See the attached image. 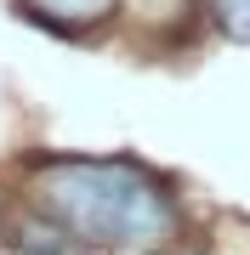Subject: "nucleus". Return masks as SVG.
<instances>
[{"instance_id":"nucleus-3","label":"nucleus","mask_w":250,"mask_h":255,"mask_svg":"<svg viewBox=\"0 0 250 255\" xmlns=\"http://www.w3.org/2000/svg\"><path fill=\"white\" fill-rule=\"evenodd\" d=\"M211 11H216V23H222L233 40L250 46V0H211Z\"/></svg>"},{"instance_id":"nucleus-2","label":"nucleus","mask_w":250,"mask_h":255,"mask_svg":"<svg viewBox=\"0 0 250 255\" xmlns=\"http://www.w3.org/2000/svg\"><path fill=\"white\" fill-rule=\"evenodd\" d=\"M34 17H51V23H68V28H80V23H102L114 11V0H23Z\"/></svg>"},{"instance_id":"nucleus-1","label":"nucleus","mask_w":250,"mask_h":255,"mask_svg":"<svg viewBox=\"0 0 250 255\" xmlns=\"http://www.w3.org/2000/svg\"><path fill=\"white\" fill-rule=\"evenodd\" d=\"M34 204L63 233L114 250H165L182 227L171 193L131 159H51L34 176Z\"/></svg>"},{"instance_id":"nucleus-4","label":"nucleus","mask_w":250,"mask_h":255,"mask_svg":"<svg viewBox=\"0 0 250 255\" xmlns=\"http://www.w3.org/2000/svg\"><path fill=\"white\" fill-rule=\"evenodd\" d=\"M51 238H57L51 227H46V233H40V227H34V221H28V227H17V250H28V255H68L63 244H51Z\"/></svg>"}]
</instances>
